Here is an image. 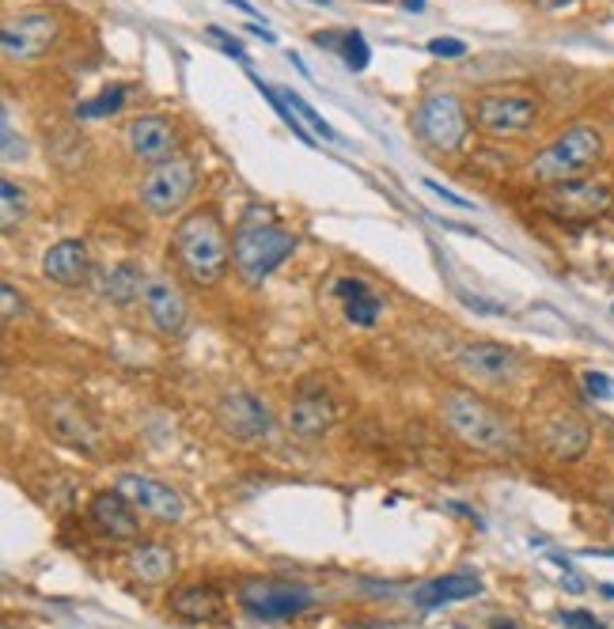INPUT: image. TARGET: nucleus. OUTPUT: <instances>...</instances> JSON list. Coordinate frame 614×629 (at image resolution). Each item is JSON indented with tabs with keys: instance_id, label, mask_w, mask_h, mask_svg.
I'll use <instances>...</instances> for the list:
<instances>
[{
	"instance_id": "obj_1",
	"label": "nucleus",
	"mask_w": 614,
	"mask_h": 629,
	"mask_svg": "<svg viewBox=\"0 0 614 629\" xmlns=\"http://www.w3.org/2000/svg\"><path fill=\"white\" fill-rule=\"evenodd\" d=\"M171 251L179 259L183 273L201 289L220 285L231 262V243L225 235V224L212 209H194L175 224L171 232Z\"/></svg>"
},
{
	"instance_id": "obj_2",
	"label": "nucleus",
	"mask_w": 614,
	"mask_h": 629,
	"mask_svg": "<svg viewBox=\"0 0 614 629\" xmlns=\"http://www.w3.org/2000/svg\"><path fill=\"white\" fill-rule=\"evenodd\" d=\"M292 251H296V235L284 232L278 220L258 206L247 209L231 232V265L251 289H258L278 265L289 262Z\"/></svg>"
},
{
	"instance_id": "obj_3",
	"label": "nucleus",
	"mask_w": 614,
	"mask_h": 629,
	"mask_svg": "<svg viewBox=\"0 0 614 629\" xmlns=\"http://www.w3.org/2000/svg\"><path fill=\"white\" fill-rule=\"evenodd\" d=\"M440 418L459 444L482 451V455H512L516 451V429L478 395L448 391L440 398Z\"/></svg>"
},
{
	"instance_id": "obj_4",
	"label": "nucleus",
	"mask_w": 614,
	"mask_h": 629,
	"mask_svg": "<svg viewBox=\"0 0 614 629\" xmlns=\"http://www.w3.org/2000/svg\"><path fill=\"white\" fill-rule=\"evenodd\" d=\"M603 159V133L595 126H569L554 145H547L531 159V175L547 186L584 179Z\"/></svg>"
},
{
	"instance_id": "obj_5",
	"label": "nucleus",
	"mask_w": 614,
	"mask_h": 629,
	"mask_svg": "<svg viewBox=\"0 0 614 629\" xmlns=\"http://www.w3.org/2000/svg\"><path fill=\"white\" fill-rule=\"evenodd\" d=\"M198 190V164L190 156H171L164 164L148 167L137 186V198L153 217H175Z\"/></svg>"
},
{
	"instance_id": "obj_6",
	"label": "nucleus",
	"mask_w": 614,
	"mask_h": 629,
	"mask_svg": "<svg viewBox=\"0 0 614 629\" xmlns=\"http://www.w3.org/2000/svg\"><path fill=\"white\" fill-rule=\"evenodd\" d=\"M236 599L254 622H284V618H296L315 607V591L304 588V584L258 580V577L239 584Z\"/></svg>"
},
{
	"instance_id": "obj_7",
	"label": "nucleus",
	"mask_w": 614,
	"mask_h": 629,
	"mask_svg": "<svg viewBox=\"0 0 614 629\" xmlns=\"http://www.w3.org/2000/svg\"><path fill=\"white\" fill-rule=\"evenodd\" d=\"M542 212L562 224H584V220H600L614 209V190L607 182L595 179H573V182H558L542 193Z\"/></svg>"
},
{
	"instance_id": "obj_8",
	"label": "nucleus",
	"mask_w": 614,
	"mask_h": 629,
	"mask_svg": "<svg viewBox=\"0 0 614 629\" xmlns=\"http://www.w3.org/2000/svg\"><path fill=\"white\" fill-rule=\"evenodd\" d=\"M414 129L436 153H459L467 145V114H462V103L451 92L425 95L414 114Z\"/></svg>"
},
{
	"instance_id": "obj_9",
	"label": "nucleus",
	"mask_w": 614,
	"mask_h": 629,
	"mask_svg": "<svg viewBox=\"0 0 614 629\" xmlns=\"http://www.w3.org/2000/svg\"><path fill=\"white\" fill-rule=\"evenodd\" d=\"M217 421L239 444H266V440H273V432H278V421H273L270 406L254 391H243V387L220 395Z\"/></svg>"
},
{
	"instance_id": "obj_10",
	"label": "nucleus",
	"mask_w": 614,
	"mask_h": 629,
	"mask_svg": "<svg viewBox=\"0 0 614 629\" xmlns=\"http://www.w3.org/2000/svg\"><path fill=\"white\" fill-rule=\"evenodd\" d=\"M539 122V99L523 92H489L475 103V126L486 137H520Z\"/></svg>"
},
{
	"instance_id": "obj_11",
	"label": "nucleus",
	"mask_w": 614,
	"mask_h": 629,
	"mask_svg": "<svg viewBox=\"0 0 614 629\" xmlns=\"http://www.w3.org/2000/svg\"><path fill=\"white\" fill-rule=\"evenodd\" d=\"M42 421H46V429L61 444L84 451V455H95L103 444L100 424H95L92 413L80 402H73V398H46V402H42Z\"/></svg>"
},
{
	"instance_id": "obj_12",
	"label": "nucleus",
	"mask_w": 614,
	"mask_h": 629,
	"mask_svg": "<svg viewBox=\"0 0 614 629\" xmlns=\"http://www.w3.org/2000/svg\"><path fill=\"white\" fill-rule=\"evenodd\" d=\"M141 304H145L148 326H153L159 338H183L190 331V304H186L183 289L171 277H159V273L148 277Z\"/></svg>"
},
{
	"instance_id": "obj_13",
	"label": "nucleus",
	"mask_w": 614,
	"mask_h": 629,
	"mask_svg": "<svg viewBox=\"0 0 614 629\" xmlns=\"http://www.w3.org/2000/svg\"><path fill=\"white\" fill-rule=\"evenodd\" d=\"M58 15L39 8V12H23L15 20H8L4 31H0V42H4V53L12 61H34L42 53H50V46L58 42Z\"/></svg>"
},
{
	"instance_id": "obj_14",
	"label": "nucleus",
	"mask_w": 614,
	"mask_h": 629,
	"mask_svg": "<svg viewBox=\"0 0 614 629\" xmlns=\"http://www.w3.org/2000/svg\"><path fill=\"white\" fill-rule=\"evenodd\" d=\"M126 148L133 159L156 167L164 159L179 156V129L164 114H137L126 126Z\"/></svg>"
},
{
	"instance_id": "obj_15",
	"label": "nucleus",
	"mask_w": 614,
	"mask_h": 629,
	"mask_svg": "<svg viewBox=\"0 0 614 629\" xmlns=\"http://www.w3.org/2000/svg\"><path fill=\"white\" fill-rule=\"evenodd\" d=\"M456 365L467 371V376L482 379V384H512L520 376V353L512 345L501 342H467L459 345Z\"/></svg>"
},
{
	"instance_id": "obj_16",
	"label": "nucleus",
	"mask_w": 614,
	"mask_h": 629,
	"mask_svg": "<svg viewBox=\"0 0 614 629\" xmlns=\"http://www.w3.org/2000/svg\"><path fill=\"white\" fill-rule=\"evenodd\" d=\"M114 490H118L133 509L148 512V516L164 520V524H179L186 512L179 490H171V485L156 482V478H148V474H122Z\"/></svg>"
},
{
	"instance_id": "obj_17",
	"label": "nucleus",
	"mask_w": 614,
	"mask_h": 629,
	"mask_svg": "<svg viewBox=\"0 0 614 629\" xmlns=\"http://www.w3.org/2000/svg\"><path fill=\"white\" fill-rule=\"evenodd\" d=\"M334 421H337V406H334V398L323 391L319 384H304L300 387V395L292 398V410H289V429H292V437H300V440H323L326 432L334 429Z\"/></svg>"
},
{
	"instance_id": "obj_18",
	"label": "nucleus",
	"mask_w": 614,
	"mask_h": 629,
	"mask_svg": "<svg viewBox=\"0 0 614 629\" xmlns=\"http://www.w3.org/2000/svg\"><path fill=\"white\" fill-rule=\"evenodd\" d=\"M539 444L554 463H576V459L592 448V429L589 421H581L576 413H558V418L542 424Z\"/></svg>"
},
{
	"instance_id": "obj_19",
	"label": "nucleus",
	"mask_w": 614,
	"mask_h": 629,
	"mask_svg": "<svg viewBox=\"0 0 614 629\" xmlns=\"http://www.w3.org/2000/svg\"><path fill=\"white\" fill-rule=\"evenodd\" d=\"M42 273L61 289H80L92 273V254H87L84 239H58L42 254Z\"/></svg>"
},
{
	"instance_id": "obj_20",
	"label": "nucleus",
	"mask_w": 614,
	"mask_h": 629,
	"mask_svg": "<svg viewBox=\"0 0 614 629\" xmlns=\"http://www.w3.org/2000/svg\"><path fill=\"white\" fill-rule=\"evenodd\" d=\"M92 524L100 535H106L111 543H133L141 535V520H137V509L122 497L118 490H103L95 493L92 501Z\"/></svg>"
},
{
	"instance_id": "obj_21",
	"label": "nucleus",
	"mask_w": 614,
	"mask_h": 629,
	"mask_svg": "<svg viewBox=\"0 0 614 629\" xmlns=\"http://www.w3.org/2000/svg\"><path fill=\"white\" fill-rule=\"evenodd\" d=\"M171 615H179L183 622H220L228 615V599L212 584H183L167 596Z\"/></svg>"
},
{
	"instance_id": "obj_22",
	"label": "nucleus",
	"mask_w": 614,
	"mask_h": 629,
	"mask_svg": "<svg viewBox=\"0 0 614 629\" xmlns=\"http://www.w3.org/2000/svg\"><path fill=\"white\" fill-rule=\"evenodd\" d=\"M145 270H141L137 262H114L111 270H103L100 277H95V289H100V296L106 304L114 307H129L137 304L141 296H145Z\"/></svg>"
},
{
	"instance_id": "obj_23",
	"label": "nucleus",
	"mask_w": 614,
	"mask_h": 629,
	"mask_svg": "<svg viewBox=\"0 0 614 629\" xmlns=\"http://www.w3.org/2000/svg\"><path fill=\"white\" fill-rule=\"evenodd\" d=\"M482 591V580L475 573H448V577H436L429 584L414 591V604L422 610H436L444 604H459V599H475Z\"/></svg>"
},
{
	"instance_id": "obj_24",
	"label": "nucleus",
	"mask_w": 614,
	"mask_h": 629,
	"mask_svg": "<svg viewBox=\"0 0 614 629\" xmlns=\"http://www.w3.org/2000/svg\"><path fill=\"white\" fill-rule=\"evenodd\" d=\"M334 296H342L345 304V318H350L353 326H376L379 315H384V304H379V296L364 285L361 277H337L334 281Z\"/></svg>"
},
{
	"instance_id": "obj_25",
	"label": "nucleus",
	"mask_w": 614,
	"mask_h": 629,
	"mask_svg": "<svg viewBox=\"0 0 614 629\" xmlns=\"http://www.w3.org/2000/svg\"><path fill=\"white\" fill-rule=\"evenodd\" d=\"M129 577L137 584H167L175 573V551L164 543H141L137 551L129 554Z\"/></svg>"
},
{
	"instance_id": "obj_26",
	"label": "nucleus",
	"mask_w": 614,
	"mask_h": 629,
	"mask_svg": "<svg viewBox=\"0 0 614 629\" xmlns=\"http://www.w3.org/2000/svg\"><path fill=\"white\" fill-rule=\"evenodd\" d=\"M27 220V193L23 186H15L12 179L0 182V228L4 232H15Z\"/></svg>"
},
{
	"instance_id": "obj_27",
	"label": "nucleus",
	"mask_w": 614,
	"mask_h": 629,
	"mask_svg": "<svg viewBox=\"0 0 614 629\" xmlns=\"http://www.w3.org/2000/svg\"><path fill=\"white\" fill-rule=\"evenodd\" d=\"M281 99L289 103L292 111L300 114V122H304V126H311V129H315V133H319V137H323V140H342V137H337V133H334V126H331V122H326L323 114H319L315 106H311V103L304 99V95H296V92H292V87H281Z\"/></svg>"
},
{
	"instance_id": "obj_28",
	"label": "nucleus",
	"mask_w": 614,
	"mask_h": 629,
	"mask_svg": "<svg viewBox=\"0 0 614 629\" xmlns=\"http://www.w3.org/2000/svg\"><path fill=\"white\" fill-rule=\"evenodd\" d=\"M122 103H126V87H106L103 95H95L92 103L76 106L80 118H106V114L122 111Z\"/></svg>"
},
{
	"instance_id": "obj_29",
	"label": "nucleus",
	"mask_w": 614,
	"mask_h": 629,
	"mask_svg": "<svg viewBox=\"0 0 614 629\" xmlns=\"http://www.w3.org/2000/svg\"><path fill=\"white\" fill-rule=\"evenodd\" d=\"M342 57H345V65H350L353 73H364V69H368L372 50H368V42H364L361 31H345L342 34Z\"/></svg>"
},
{
	"instance_id": "obj_30",
	"label": "nucleus",
	"mask_w": 614,
	"mask_h": 629,
	"mask_svg": "<svg viewBox=\"0 0 614 629\" xmlns=\"http://www.w3.org/2000/svg\"><path fill=\"white\" fill-rule=\"evenodd\" d=\"M581 384H584V391H589L595 402H607V398H614V379L607 376V371H584L581 376Z\"/></svg>"
},
{
	"instance_id": "obj_31",
	"label": "nucleus",
	"mask_w": 614,
	"mask_h": 629,
	"mask_svg": "<svg viewBox=\"0 0 614 629\" xmlns=\"http://www.w3.org/2000/svg\"><path fill=\"white\" fill-rule=\"evenodd\" d=\"M0 304H4V323H12V318H20V315H27V304H23V296L20 292H15V285L12 281H4V285H0Z\"/></svg>"
},
{
	"instance_id": "obj_32",
	"label": "nucleus",
	"mask_w": 614,
	"mask_h": 629,
	"mask_svg": "<svg viewBox=\"0 0 614 629\" xmlns=\"http://www.w3.org/2000/svg\"><path fill=\"white\" fill-rule=\"evenodd\" d=\"M23 153H27V148H23V137L15 133L12 114H8V106H4V164H15V159H20Z\"/></svg>"
},
{
	"instance_id": "obj_33",
	"label": "nucleus",
	"mask_w": 614,
	"mask_h": 629,
	"mask_svg": "<svg viewBox=\"0 0 614 629\" xmlns=\"http://www.w3.org/2000/svg\"><path fill=\"white\" fill-rule=\"evenodd\" d=\"M562 622L569 629H607L600 622L595 615H589V610H562Z\"/></svg>"
},
{
	"instance_id": "obj_34",
	"label": "nucleus",
	"mask_w": 614,
	"mask_h": 629,
	"mask_svg": "<svg viewBox=\"0 0 614 629\" xmlns=\"http://www.w3.org/2000/svg\"><path fill=\"white\" fill-rule=\"evenodd\" d=\"M429 53H436V57H462V53H467V42H459V39H433L429 42Z\"/></svg>"
},
{
	"instance_id": "obj_35",
	"label": "nucleus",
	"mask_w": 614,
	"mask_h": 629,
	"mask_svg": "<svg viewBox=\"0 0 614 629\" xmlns=\"http://www.w3.org/2000/svg\"><path fill=\"white\" fill-rule=\"evenodd\" d=\"M425 190H433L436 198H440V201H448V206H456V209H475V201L459 198V193H451L448 186H440V182H433V179H425Z\"/></svg>"
},
{
	"instance_id": "obj_36",
	"label": "nucleus",
	"mask_w": 614,
	"mask_h": 629,
	"mask_svg": "<svg viewBox=\"0 0 614 629\" xmlns=\"http://www.w3.org/2000/svg\"><path fill=\"white\" fill-rule=\"evenodd\" d=\"M209 34H212V39H220V46H225V53H231V57H236V61H243V65H251V61H247V50L239 46V42L231 39L228 31H220V27H209Z\"/></svg>"
},
{
	"instance_id": "obj_37",
	"label": "nucleus",
	"mask_w": 614,
	"mask_h": 629,
	"mask_svg": "<svg viewBox=\"0 0 614 629\" xmlns=\"http://www.w3.org/2000/svg\"><path fill=\"white\" fill-rule=\"evenodd\" d=\"M539 8L547 15H569V12H576V8H581V0H539Z\"/></svg>"
},
{
	"instance_id": "obj_38",
	"label": "nucleus",
	"mask_w": 614,
	"mask_h": 629,
	"mask_svg": "<svg viewBox=\"0 0 614 629\" xmlns=\"http://www.w3.org/2000/svg\"><path fill=\"white\" fill-rule=\"evenodd\" d=\"M462 304L475 307V312H486V315H504L501 304H486V300H475V296H462Z\"/></svg>"
},
{
	"instance_id": "obj_39",
	"label": "nucleus",
	"mask_w": 614,
	"mask_h": 629,
	"mask_svg": "<svg viewBox=\"0 0 614 629\" xmlns=\"http://www.w3.org/2000/svg\"><path fill=\"white\" fill-rule=\"evenodd\" d=\"M228 4H231V8H239V12H243V15H251V20H254V15H258V12H254V8H251V4H247V0H228Z\"/></svg>"
},
{
	"instance_id": "obj_40",
	"label": "nucleus",
	"mask_w": 614,
	"mask_h": 629,
	"mask_svg": "<svg viewBox=\"0 0 614 629\" xmlns=\"http://www.w3.org/2000/svg\"><path fill=\"white\" fill-rule=\"evenodd\" d=\"M403 8H409V12H422L425 0H403Z\"/></svg>"
},
{
	"instance_id": "obj_41",
	"label": "nucleus",
	"mask_w": 614,
	"mask_h": 629,
	"mask_svg": "<svg viewBox=\"0 0 614 629\" xmlns=\"http://www.w3.org/2000/svg\"><path fill=\"white\" fill-rule=\"evenodd\" d=\"M493 629H520L516 622H493Z\"/></svg>"
},
{
	"instance_id": "obj_42",
	"label": "nucleus",
	"mask_w": 614,
	"mask_h": 629,
	"mask_svg": "<svg viewBox=\"0 0 614 629\" xmlns=\"http://www.w3.org/2000/svg\"><path fill=\"white\" fill-rule=\"evenodd\" d=\"M308 4H319V8H326V4H331V0H308Z\"/></svg>"
},
{
	"instance_id": "obj_43",
	"label": "nucleus",
	"mask_w": 614,
	"mask_h": 629,
	"mask_svg": "<svg viewBox=\"0 0 614 629\" xmlns=\"http://www.w3.org/2000/svg\"><path fill=\"white\" fill-rule=\"evenodd\" d=\"M459 629H462V626H459Z\"/></svg>"
}]
</instances>
